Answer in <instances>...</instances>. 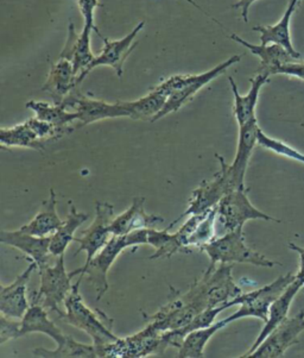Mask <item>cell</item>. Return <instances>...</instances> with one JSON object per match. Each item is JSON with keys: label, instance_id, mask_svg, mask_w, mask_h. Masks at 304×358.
I'll return each mask as SVG.
<instances>
[{"label": "cell", "instance_id": "3957f363", "mask_svg": "<svg viewBox=\"0 0 304 358\" xmlns=\"http://www.w3.org/2000/svg\"><path fill=\"white\" fill-rule=\"evenodd\" d=\"M85 275H80L75 285H73L71 294L64 301L66 312H59L61 320L67 322L71 327L86 332L92 338L95 346L107 345L118 341L113 329V320L108 318L101 310H92L83 303L82 296L80 294V283Z\"/></svg>", "mask_w": 304, "mask_h": 358}, {"label": "cell", "instance_id": "e0dca14e", "mask_svg": "<svg viewBox=\"0 0 304 358\" xmlns=\"http://www.w3.org/2000/svg\"><path fill=\"white\" fill-rule=\"evenodd\" d=\"M68 30L69 34L67 43L62 52L59 54V59L71 61L78 76V85H80L83 81L85 73L95 59L91 49V34L94 30L91 27L85 25L82 31L76 34L73 23L69 24Z\"/></svg>", "mask_w": 304, "mask_h": 358}, {"label": "cell", "instance_id": "83f0119b", "mask_svg": "<svg viewBox=\"0 0 304 358\" xmlns=\"http://www.w3.org/2000/svg\"><path fill=\"white\" fill-rule=\"evenodd\" d=\"M0 142L1 147L5 148H25L34 149L37 152H43L47 142L42 140L36 134L28 120L24 123L15 125L12 128H1L0 130Z\"/></svg>", "mask_w": 304, "mask_h": 358}, {"label": "cell", "instance_id": "7bdbcfd3", "mask_svg": "<svg viewBox=\"0 0 304 358\" xmlns=\"http://www.w3.org/2000/svg\"><path fill=\"white\" fill-rule=\"evenodd\" d=\"M289 3H290V4H294L296 5V6H298V5H300L301 0H290Z\"/></svg>", "mask_w": 304, "mask_h": 358}, {"label": "cell", "instance_id": "ab89813d", "mask_svg": "<svg viewBox=\"0 0 304 358\" xmlns=\"http://www.w3.org/2000/svg\"><path fill=\"white\" fill-rule=\"evenodd\" d=\"M254 1H257V0H239L237 4L233 5L234 8H240L241 18L245 23L249 22V10Z\"/></svg>", "mask_w": 304, "mask_h": 358}, {"label": "cell", "instance_id": "8d00e7d4", "mask_svg": "<svg viewBox=\"0 0 304 358\" xmlns=\"http://www.w3.org/2000/svg\"><path fill=\"white\" fill-rule=\"evenodd\" d=\"M20 319L8 318L6 315L0 317V344L11 341V339L20 338Z\"/></svg>", "mask_w": 304, "mask_h": 358}, {"label": "cell", "instance_id": "8992f818", "mask_svg": "<svg viewBox=\"0 0 304 358\" xmlns=\"http://www.w3.org/2000/svg\"><path fill=\"white\" fill-rule=\"evenodd\" d=\"M295 279H296V275L289 273L284 276L277 278L273 282L266 286L261 287L249 293H243L237 298L232 299L229 301V307L239 305L240 308L233 315H229V318L224 319L226 324L229 325L231 322L244 318H257L264 322H268L270 307L273 301L282 295V293L295 281Z\"/></svg>", "mask_w": 304, "mask_h": 358}, {"label": "cell", "instance_id": "5bb4252c", "mask_svg": "<svg viewBox=\"0 0 304 358\" xmlns=\"http://www.w3.org/2000/svg\"><path fill=\"white\" fill-rule=\"evenodd\" d=\"M198 313L201 312L196 307L187 303L182 298V294L176 292V296L170 299L169 303L161 307L154 315H145L144 319L151 329L163 334L186 327Z\"/></svg>", "mask_w": 304, "mask_h": 358}, {"label": "cell", "instance_id": "30bf717a", "mask_svg": "<svg viewBox=\"0 0 304 358\" xmlns=\"http://www.w3.org/2000/svg\"><path fill=\"white\" fill-rule=\"evenodd\" d=\"M41 276L40 291L37 295L42 300V305L47 310L62 312L59 307L64 303L73 289L71 275L68 274L64 264V254L57 256L52 266L38 268Z\"/></svg>", "mask_w": 304, "mask_h": 358}, {"label": "cell", "instance_id": "f546056e", "mask_svg": "<svg viewBox=\"0 0 304 358\" xmlns=\"http://www.w3.org/2000/svg\"><path fill=\"white\" fill-rule=\"evenodd\" d=\"M227 327L225 320L214 322L213 325L203 329L191 331L187 334L182 341L181 345L178 348V358H202L207 343L217 331L222 330Z\"/></svg>", "mask_w": 304, "mask_h": 358}, {"label": "cell", "instance_id": "836d02e7", "mask_svg": "<svg viewBox=\"0 0 304 358\" xmlns=\"http://www.w3.org/2000/svg\"><path fill=\"white\" fill-rule=\"evenodd\" d=\"M34 356L43 358H96L98 352L94 344L76 342L71 336H68L66 342L57 345L55 350L40 348L34 350Z\"/></svg>", "mask_w": 304, "mask_h": 358}, {"label": "cell", "instance_id": "8fae6325", "mask_svg": "<svg viewBox=\"0 0 304 358\" xmlns=\"http://www.w3.org/2000/svg\"><path fill=\"white\" fill-rule=\"evenodd\" d=\"M115 218V206L107 201H96L95 203V218L91 225L83 231L80 237L75 238V242L80 244L79 249L75 251L74 256L86 252V262L83 266H87L94 256L103 249L108 241L111 239L112 234L110 227Z\"/></svg>", "mask_w": 304, "mask_h": 358}, {"label": "cell", "instance_id": "9c48e42d", "mask_svg": "<svg viewBox=\"0 0 304 358\" xmlns=\"http://www.w3.org/2000/svg\"><path fill=\"white\" fill-rule=\"evenodd\" d=\"M98 357L139 358L152 354H163L162 334L149 325L137 334L119 338L107 345L95 346Z\"/></svg>", "mask_w": 304, "mask_h": 358}, {"label": "cell", "instance_id": "ffe728a7", "mask_svg": "<svg viewBox=\"0 0 304 358\" xmlns=\"http://www.w3.org/2000/svg\"><path fill=\"white\" fill-rule=\"evenodd\" d=\"M20 320V337L31 334H47L57 345H61L67 339L68 336L59 330L48 317L47 310L42 305V300L37 293L32 294V303Z\"/></svg>", "mask_w": 304, "mask_h": 358}, {"label": "cell", "instance_id": "ba28073f", "mask_svg": "<svg viewBox=\"0 0 304 358\" xmlns=\"http://www.w3.org/2000/svg\"><path fill=\"white\" fill-rule=\"evenodd\" d=\"M247 188L233 189L217 203V227L222 229L225 234L243 229L246 222L256 219L280 223V220H276L264 212L259 211L257 207L253 206L247 196Z\"/></svg>", "mask_w": 304, "mask_h": 358}, {"label": "cell", "instance_id": "484cf974", "mask_svg": "<svg viewBox=\"0 0 304 358\" xmlns=\"http://www.w3.org/2000/svg\"><path fill=\"white\" fill-rule=\"evenodd\" d=\"M56 207H57V198H56L55 191L52 188L50 195L47 200H44L40 212L28 224L20 227V230L38 237L54 235L64 223V220H61L59 215H57Z\"/></svg>", "mask_w": 304, "mask_h": 358}, {"label": "cell", "instance_id": "ac0fdd59", "mask_svg": "<svg viewBox=\"0 0 304 358\" xmlns=\"http://www.w3.org/2000/svg\"><path fill=\"white\" fill-rule=\"evenodd\" d=\"M0 242L8 245V247L16 248L22 251L23 254L31 259V261L37 263L38 268L47 266L50 254V242L52 236L47 237H38V236L30 235L24 231L3 230L0 232Z\"/></svg>", "mask_w": 304, "mask_h": 358}, {"label": "cell", "instance_id": "9a60e30c", "mask_svg": "<svg viewBox=\"0 0 304 358\" xmlns=\"http://www.w3.org/2000/svg\"><path fill=\"white\" fill-rule=\"evenodd\" d=\"M145 25V22L142 20L137 24L132 31L122 38V40L110 41L103 37V47L99 55L95 56L94 60L83 76V80L94 69L100 66H110L115 69L119 78L123 76L124 62L130 56L131 52L137 47V43H133L136 37L138 36L139 32L142 31Z\"/></svg>", "mask_w": 304, "mask_h": 358}, {"label": "cell", "instance_id": "6da1fadb", "mask_svg": "<svg viewBox=\"0 0 304 358\" xmlns=\"http://www.w3.org/2000/svg\"><path fill=\"white\" fill-rule=\"evenodd\" d=\"M232 271L233 264L210 263L207 271L190 285L188 292L182 294V298L200 312L229 303L243 294L240 287L234 282Z\"/></svg>", "mask_w": 304, "mask_h": 358}, {"label": "cell", "instance_id": "277c9868", "mask_svg": "<svg viewBox=\"0 0 304 358\" xmlns=\"http://www.w3.org/2000/svg\"><path fill=\"white\" fill-rule=\"evenodd\" d=\"M147 231L149 229L133 231L127 235L112 236L108 243L94 256V259L88 263L87 266L78 268L75 271H71V278L86 275L88 281L94 287L96 292V300L99 301L103 295L108 291V279L107 275L111 269L115 259L123 252L125 249L131 247L145 245L147 243Z\"/></svg>", "mask_w": 304, "mask_h": 358}, {"label": "cell", "instance_id": "44dd1931", "mask_svg": "<svg viewBox=\"0 0 304 358\" xmlns=\"http://www.w3.org/2000/svg\"><path fill=\"white\" fill-rule=\"evenodd\" d=\"M144 205H145V198H135L132 200V203L126 211H124L119 215H115L111 227H110L112 235H127L133 231L151 229L154 225L164 222L162 217L147 215L144 210Z\"/></svg>", "mask_w": 304, "mask_h": 358}, {"label": "cell", "instance_id": "f1b7e54d", "mask_svg": "<svg viewBox=\"0 0 304 358\" xmlns=\"http://www.w3.org/2000/svg\"><path fill=\"white\" fill-rule=\"evenodd\" d=\"M69 206H71V210H69L67 218L64 220V223L59 227V230L56 231L54 235H52L50 254H52V256H55V257L66 252L69 244L73 241H75L74 234H75L76 230L88 219V215L76 210L73 201H69Z\"/></svg>", "mask_w": 304, "mask_h": 358}, {"label": "cell", "instance_id": "d590c367", "mask_svg": "<svg viewBox=\"0 0 304 358\" xmlns=\"http://www.w3.org/2000/svg\"><path fill=\"white\" fill-rule=\"evenodd\" d=\"M258 145L268 149L270 152H276L278 155L285 156L288 159H296L304 164V154L297 152L296 149L290 147L288 144H285L282 141L271 138L268 135H265L264 132L259 130L258 132Z\"/></svg>", "mask_w": 304, "mask_h": 358}, {"label": "cell", "instance_id": "52a82bcc", "mask_svg": "<svg viewBox=\"0 0 304 358\" xmlns=\"http://www.w3.org/2000/svg\"><path fill=\"white\" fill-rule=\"evenodd\" d=\"M220 169L214 174L210 180H203L201 185L196 189H194L190 195L188 206L186 211L180 218L176 219L174 223L170 224L166 229L174 227L181 219L189 217V215H201L205 212L210 211L213 207L217 206V203L222 201V198L229 192L238 189L233 181V176L231 173L229 164H226L225 159L220 155H215Z\"/></svg>", "mask_w": 304, "mask_h": 358}, {"label": "cell", "instance_id": "4fadbf2b", "mask_svg": "<svg viewBox=\"0 0 304 358\" xmlns=\"http://www.w3.org/2000/svg\"><path fill=\"white\" fill-rule=\"evenodd\" d=\"M304 331V310L293 318H287L264 339L249 357L280 358L290 346L298 344V336Z\"/></svg>", "mask_w": 304, "mask_h": 358}, {"label": "cell", "instance_id": "d6986e66", "mask_svg": "<svg viewBox=\"0 0 304 358\" xmlns=\"http://www.w3.org/2000/svg\"><path fill=\"white\" fill-rule=\"evenodd\" d=\"M261 128L258 125L257 118L249 123L239 125V138H238L237 154L232 164H229L231 173L237 188L245 187V176L249 166V159L253 150L258 144V132Z\"/></svg>", "mask_w": 304, "mask_h": 358}, {"label": "cell", "instance_id": "e575fe53", "mask_svg": "<svg viewBox=\"0 0 304 358\" xmlns=\"http://www.w3.org/2000/svg\"><path fill=\"white\" fill-rule=\"evenodd\" d=\"M217 238V206L207 211L200 220L196 229L190 236L187 247L193 250L194 248L201 249Z\"/></svg>", "mask_w": 304, "mask_h": 358}, {"label": "cell", "instance_id": "b9f144b4", "mask_svg": "<svg viewBox=\"0 0 304 358\" xmlns=\"http://www.w3.org/2000/svg\"><path fill=\"white\" fill-rule=\"evenodd\" d=\"M186 1H188V3H190V4L194 5L195 8H200L201 11H203V8H202L201 6H200V5L196 4V3H195V1H193V0H186ZM203 13H205V11H203ZM205 15H207V13H205Z\"/></svg>", "mask_w": 304, "mask_h": 358}, {"label": "cell", "instance_id": "7a4b0ae2", "mask_svg": "<svg viewBox=\"0 0 304 358\" xmlns=\"http://www.w3.org/2000/svg\"><path fill=\"white\" fill-rule=\"evenodd\" d=\"M241 57L243 55L232 56L225 62L217 64V67L201 74H178L164 80L162 84L158 85L154 90L166 96L168 100L162 111L154 117L152 122H157L170 113L178 112L180 108L191 101L194 96H196L198 92L201 91L205 85L210 84L213 80L217 79V76H222L231 66L238 64Z\"/></svg>", "mask_w": 304, "mask_h": 358}, {"label": "cell", "instance_id": "4316f807", "mask_svg": "<svg viewBox=\"0 0 304 358\" xmlns=\"http://www.w3.org/2000/svg\"><path fill=\"white\" fill-rule=\"evenodd\" d=\"M296 8V5L289 3L287 11L277 24L269 25V27L258 25V27H254L253 30L261 34V44H264V45L278 44L287 49L290 54H293L296 59H302L300 52L294 48L291 36H290V20H291V17H293Z\"/></svg>", "mask_w": 304, "mask_h": 358}, {"label": "cell", "instance_id": "60d3db41", "mask_svg": "<svg viewBox=\"0 0 304 358\" xmlns=\"http://www.w3.org/2000/svg\"><path fill=\"white\" fill-rule=\"evenodd\" d=\"M289 249L296 251L297 254L300 255L301 259V269L298 271V274H296L297 279H300L303 282V291H304V248L298 247L295 243L289 244Z\"/></svg>", "mask_w": 304, "mask_h": 358}, {"label": "cell", "instance_id": "cb8c5ba5", "mask_svg": "<svg viewBox=\"0 0 304 358\" xmlns=\"http://www.w3.org/2000/svg\"><path fill=\"white\" fill-rule=\"evenodd\" d=\"M229 84L232 87L234 96L233 113L236 115L238 125L249 123L251 120H256V108H257L258 98L261 90L265 84L270 81L269 74L258 73L257 76L249 79L251 88L246 96H241L238 91V86L232 76H229Z\"/></svg>", "mask_w": 304, "mask_h": 358}, {"label": "cell", "instance_id": "5b68a950", "mask_svg": "<svg viewBox=\"0 0 304 358\" xmlns=\"http://www.w3.org/2000/svg\"><path fill=\"white\" fill-rule=\"evenodd\" d=\"M200 250L208 256L212 264L217 263H247L257 267L273 268L278 263L266 259L261 252L253 250L246 244L243 229L229 231Z\"/></svg>", "mask_w": 304, "mask_h": 358}, {"label": "cell", "instance_id": "f35d334b", "mask_svg": "<svg viewBox=\"0 0 304 358\" xmlns=\"http://www.w3.org/2000/svg\"><path fill=\"white\" fill-rule=\"evenodd\" d=\"M275 74H284V76H294L297 79L304 80V60L295 61L290 64H282L277 68Z\"/></svg>", "mask_w": 304, "mask_h": 358}, {"label": "cell", "instance_id": "74e56055", "mask_svg": "<svg viewBox=\"0 0 304 358\" xmlns=\"http://www.w3.org/2000/svg\"><path fill=\"white\" fill-rule=\"evenodd\" d=\"M76 1H78V5H79L80 11H81L83 20H85V25L91 27L99 36H101V34H100L94 23L95 8L101 5L99 3V0H76Z\"/></svg>", "mask_w": 304, "mask_h": 358}, {"label": "cell", "instance_id": "4dcf8cb0", "mask_svg": "<svg viewBox=\"0 0 304 358\" xmlns=\"http://www.w3.org/2000/svg\"><path fill=\"white\" fill-rule=\"evenodd\" d=\"M147 243L154 249L149 259H170L176 254H190V251L182 245L176 232L170 234L169 229L162 231L154 230L152 227L149 229Z\"/></svg>", "mask_w": 304, "mask_h": 358}, {"label": "cell", "instance_id": "7c38bea8", "mask_svg": "<svg viewBox=\"0 0 304 358\" xmlns=\"http://www.w3.org/2000/svg\"><path fill=\"white\" fill-rule=\"evenodd\" d=\"M76 87L66 96L62 105L66 108H74V111L78 113L79 127L89 125L99 120L119 118V117L130 118V112L127 111L122 101L110 103L103 100L94 99L83 94Z\"/></svg>", "mask_w": 304, "mask_h": 358}, {"label": "cell", "instance_id": "603a6c76", "mask_svg": "<svg viewBox=\"0 0 304 358\" xmlns=\"http://www.w3.org/2000/svg\"><path fill=\"white\" fill-rule=\"evenodd\" d=\"M76 86L79 85L74 66L69 60L59 59L52 64L42 91L52 96L54 103L59 105Z\"/></svg>", "mask_w": 304, "mask_h": 358}, {"label": "cell", "instance_id": "d4e9b609", "mask_svg": "<svg viewBox=\"0 0 304 358\" xmlns=\"http://www.w3.org/2000/svg\"><path fill=\"white\" fill-rule=\"evenodd\" d=\"M229 38L244 45L245 48L249 49V52L261 59V67H259L258 73H265V74L273 76L275 71L282 64L302 60V59H296L293 54H290L287 49L278 44H266V45L259 44L257 45V44L249 43L247 41L243 40L236 34H232Z\"/></svg>", "mask_w": 304, "mask_h": 358}, {"label": "cell", "instance_id": "7402d4cb", "mask_svg": "<svg viewBox=\"0 0 304 358\" xmlns=\"http://www.w3.org/2000/svg\"><path fill=\"white\" fill-rule=\"evenodd\" d=\"M303 289V282L300 279H295L290 286L285 289L282 295L273 301V305L270 307L269 319L268 322H265L263 330L258 336L256 342L253 344L249 350L245 355H243L241 357H249V355L252 354L253 351L257 349L258 346L261 345V343L264 342V339L276 329L278 325H281L282 322H284L285 319L288 318L289 310L293 303L294 299L296 296L297 293Z\"/></svg>", "mask_w": 304, "mask_h": 358}, {"label": "cell", "instance_id": "d6a6232c", "mask_svg": "<svg viewBox=\"0 0 304 358\" xmlns=\"http://www.w3.org/2000/svg\"><path fill=\"white\" fill-rule=\"evenodd\" d=\"M168 98L163 96L154 88L147 96H142L140 99L135 101H122L127 111L130 112V118L136 120H150L152 122L154 117L162 111Z\"/></svg>", "mask_w": 304, "mask_h": 358}, {"label": "cell", "instance_id": "1f68e13d", "mask_svg": "<svg viewBox=\"0 0 304 358\" xmlns=\"http://www.w3.org/2000/svg\"><path fill=\"white\" fill-rule=\"evenodd\" d=\"M25 106L35 112L36 118L52 124L59 128H67L78 120V113L75 111H67V108H64L62 103L50 105L44 101L30 100Z\"/></svg>", "mask_w": 304, "mask_h": 358}, {"label": "cell", "instance_id": "2e32d148", "mask_svg": "<svg viewBox=\"0 0 304 358\" xmlns=\"http://www.w3.org/2000/svg\"><path fill=\"white\" fill-rule=\"evenodd\" d=\"M38 268L37 263L31 261L29 267L18 275L13 282L8 286L0 285V312L8 318L22 319L29 310L27 289L32 273Z\"/></svg>", "mask_w": 304, "mask_h": 358}]
</instances>
